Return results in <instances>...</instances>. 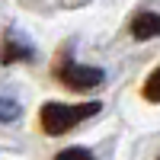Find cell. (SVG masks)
<instances>
[{
    "label": "cell",
    "mask_w": 160,
    "mask_h": 160,
    "mask_svg": "<svg viewBox=\"0 0 160 160\" xmlns=\"http://www.w3.org/2000/svg\"><path fill=\"white\" fill-rule=\"evenodd\" d=\"M99 112V102H45L38 109V125L48 138H58L64 131H74L80 122Z\"/></svg>",
    "instance_id": "1"
},
{
    "label": "cell",
    "mask_w": 160,
    "mask_h": 160,
    "mask_svg": "<svg viewBox=\"0 0 160 160\" xmlns=\"http://www.w3.org/2000/svg\"><path fill=\"white\" fill-rule=\"evenodd\" d=\"M51 77H55L64 90L90 93V90L102 87L106 71L102 68H90V64H77L74 61V51L71 48H61L58 55H55V64H51Z\"/></svg>",
    "instance_id": "2"
},
{
    "label": "cell",
    "mask_w": 160,
    "mask_h": 160,
    "mask_svg": "<svg viewBox=\"0 0 160 160\" xmlns=\"http://www.w3.org/2000/svg\"><path fill=\"white\" fill-rule=\"evenodd\" d=\"M35 51L32 45L26 42V38H19L16 32H7L3 35V45H0V64H19V61H32Z\"/></svg>",
    "instance_id": "3"
},
{
    "label": "cell",
    "mask_w": 160,
    "mask_h": 160,
    "mask_svg": "<svg viewBox=\"0 0 160 160\" xmlns=\"http://www.w3.org/2000/svg\"><path fill=\"white\" fill-rule=\"evenodd\" d=\"M131 35L141 38V42H148V38H157V35H160V13H151V10L138 13V16L131 19Z\"/></svg>",
    "instance_id": "4"
},
{
    "label": "cell",
    "mask_w": 160,
    "mask_h": 160,
    "mask_svg": "<svg viewBox=\"0 0 160 160\" xmlns=\"http://www.w3.org/2000/svg\"><path fill=\"white\" fill-rule=\"evenodd\" d=\"M141 96L148 99V102H160V64L151 71V77L144 80V90H141Z\"/></svg>",
    "instance_id": "5"
},
{
    "label": "cell",
    "mask_w": 160,
    "mask_h": 160,
    "mask_svg": "<svg viewBox=\"0 0 160 160\" xmlns=\"http://www.w3.org/2000/svg\"><path fill=\"white\" fill-rule=\"evenodd\" d=\"M22 115V109H19V102L16 99H10V96H0V122H16V118Z\"/></svg>",
    "instance_id": "6"
},
{
    "label": "cell",
    "mask_w": 160,
    "mask_h": 160,
    "mask_svg": "<svg viewBox=\"0 0 160 160\" xmlns=\"http://www.w3.org/2000/svg\"><path fill=\"white\" fill-rule=\"evenodd\" d=\"M51 160H96V157H93L87 148H64L61 154H55Z\"/></svg>",
    "instance_id": "7"
},
{
    "label": "cell",
    "mask_w": 160,
    "mask_h": 160,
    "mask_svg": "<svg viewBox=\"0 0 160 160\" xmlns=\"http://www.w3.org/2000/svg\"><path fill=\"white\" fill-rule=\"evenodd\" d=\"M157 160H160V157H157Z\"/></svg>",
    "instance_id": "8"
}]
</instances>
